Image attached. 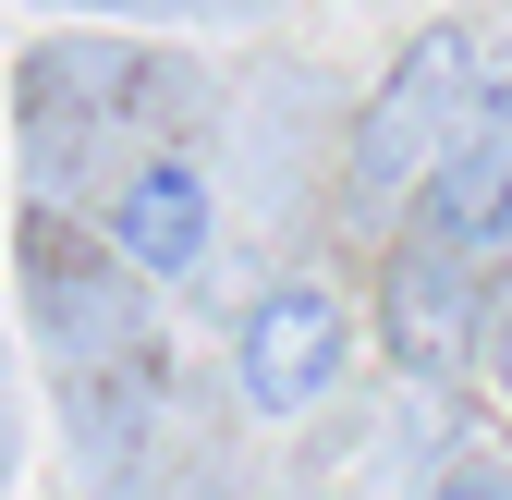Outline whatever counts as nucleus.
Wrapping results in <instances>:
<instances>
[{"mask_svg": "<svg viewBox=\"0 0 512 500\" xmlns=\"http://www.w3.org/2000/svg\"><path fill=\"white\" fill-rule=\"evenodd\" d=\"M476 37L464 25H427L403 61H391V86L366 98V122H354V183L366 196H415V171L452 147V135H476Z\"/></svg>", "mask_w": 512, "mask_h": 500, "instance_id": "obj_1", "label": "nucleus"}, {"mask_svg": "<svg viewBox=\"0 0 512 500\" xmlns=\"http://www.w3.org/2000/svg\"><path fill=\"white\" fill-rule=\"evenodd\" d=\"M427 500H512V476H488V464H464V476H439Z\"/></svg>", "mask_w": 512, "mask_h": 500, "instance_id": "obj_7", "label": "nucleus"}, {"mask_svg": "<svg viewBox=\"0 0 512 500\" xmlns=\"http://www.w3.org/2000/svg\"><path fill=\"white\" fill-rule=\"evenodd\" d=\"M391 342H403V366H464V342H476V269L415 232L391 257Z\"/></svg>", "mask_w": 512, "mask_h": 500, "instance_id": "obj_6", "label": "nucleus"}, {"mask_svg": "<svg viewBox=\"0 0 512 500\" xmlns=\"http://www.w3.org/2000/svg\"><path fill=\"white\" fill-rule=\"evenodd\" d=\"M342 366H354V318L330 281H269L232 330V391L256 415H317L342 391Z\"/></svg>", "mask_w": 512, "mask_h": 500, "instance_id": "obj_2", "label": "nucleus"}, {"mask_svg": "<svg viewBox=\"0 0 512 500\" xmlns=\"http://www.w3.org/2000/svg\"><path fill=\"white\" fill-rule=\"evenodd\" d=\"M208 232H220V208H208V171L183 147H147L135 171L110 183V257L135 281H196L208 269Z\"/></svg>", "mask_w": 512, "mask_h": 500, "instance_id": "obj_4", "label": "nucleus"}, {"mask_svg": "<svg viewBox=\"0 0 512 500\" xmlns=\"http://www.w3.org/2000/svg\"><path fill=\"white\" fill-rule=\"evenodd\" d=\"M415 244H439V257H512V135L500 122H476V135H452L427 171H415Z\"/></svg>", "mask_w": 512, "mask_h": 500, "instance_id": "obj_5", "label": "nucleus"}, {"mask_svg": "<svg viewBox=\"0 0 512 500\" xmlns=\"http://www.w3.org/2000/svg\"><path fill=\"white\" fill-rule=\"evenodd\" d=\"M25 305H37V330L49 354H74V366H110V354H147V318H135V269L122 257H86L61 220L25 232Z\"/></svg>", "mask_w": 512, "mask_h": 500, "instance_id": "obj_3", "label": "nucleus"}]
</instances>
